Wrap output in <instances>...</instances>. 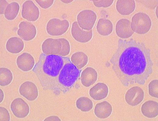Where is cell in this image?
<instances>
[{
	"instance_id": "obj_10",
	"label": "cell",
	"mask_w": 158,
	"mask_h": 121,
	"mask_svg": "<svg viewBox=\"0 0 158 121\" xmlns=\"http://www.w3.org/2000/svg\"><path fill=\"white\" fill-rule=\"evenodd\" d=\"M144 95L143 90L140 87H133L127 91L125 94V100L129 105L136 106L143 101Z\"/></svg>"
},
{
	"instance_id": "obj_27",
	"label": "cell",
	"mask_w": 158,
	"mask_h": 121,
	"mask_svg": "<svg viewBox=\"0 0 158 121\" xmlns=\"http://www.w3.org/2000/svg\"><path fill=\"white\" fill-rule=\"evenodd\" d=\"M158 80H153L151 81L148 85L149 93L152 97L158 98Z\"/></svg>"
},
{
	"instance_id": "obj_15",
	"label": "cell",
	"mask_w": 158,
	"mask_h": 121,
	"mask_svg": "<svg viewBox=\"0 0 158 121\" xmlns=\"http://www.w3.org/2000/svg\"><path fill=\"white\" fill-rule=\"evenodd\" d=\"M35 63L34 58L27 52H24L19 56L16 60L18 67L24 72L29 71L33 69Z\"/></svg>"
},
{
	"instance_id": "obj_24",
	"label": "cell",
	"mask_w": 158,
	"mask_h": 121,
	"mask_svg": "<svg viewBox=\"0 0 158 121\" xmlns=\"http://www.w3.org/2000/svg\"><path fill=\"white\" fill-rule=\"evenodd\" d=\"M19 9V5L16 2H14L9 4L5 11V17L8 20H13L17 16Z\"/></svg>"
},
{
	"instance_id": "obj_5",
	"label": "cell",
	"mask_w": 158,
	"mask_h": 121,
	"mask_svg": "<svg viewBox=\"0 0 158 121\" xmlns=\"http://www.w3.org/2000/svg\"><path fill=\"white\" fill-rule=\"evenodd\" d=\"M152 25L150 18L147 14L138 12L132 18L131 24L133 31L140 34H144L149 31Z\"/></svg>"
},
{
	"instance_id": "obj_34",
	"label": "cell",
	"mask_w": 158,
	"mask_h": 121,
	"mask_svg": "<svg viewBox=\"0 0 158 121\" xmlns=\"http://www.w3.org/2000/svg\"><path fill=\"white\" fill-rule=\"evenodd\" d=\"M61 1L64 3H71L73 1L72 0H61Z\"/></svg>"
},
{
	"instance_id": "obj_32",
	"label": "cell",
	"mask_w": 158,
	"mask_h": 121,
	"mask_svg": "<svg viewBox=\"0 0 158 121\" xmlns=\"http://www.w3.org/2000/svg\"><path fill=\"white\" fill-rule=\"evenodd\" d=\"M44 121H61V120L57 116H52L46 118Z\"/></svg>"
},
{
	"instance_id": "obj_25",
	"label": "cell",
	"mask_w": 158,
	"mask_h": 121,
	"mask_svg": "<svg viewBox=\"0 0 158 121\" xmlns=\"http://www.w3.org/2000/svg\"><path fill=\"white\" fill-rule=\"evenodd\" d=\"M77 108L83 112L90 111L93 107V103L89 98L85 97H81L76 102Z\"/></svg>"
},
{
	"instance_id": "obj_31",
	"label": "cell",
	"mask_w": 158,
	"mask_h": 121,
	"mask_svg": "<svg viewBox=\"0 0 158 121\" xmlns=\"http://www.w3.org/2000/svg\"><path fill=\"white\" fill-rule=\"evenodd\" d=\"M0 14H4L5 11L9 4L6 0H0Z\"/></svg>"
},
{
	"instance_id": "obj_8",
	"label": "cell",
	"mask_w": 158,
	"mask_h": 121,
	"mask_svg": "<svg viewBox=\"0 0 158 121\" xmlns=\"http://www.w3.org/2000/svg\"><path fill=\"white\" fill-rule=\"evenodd\" d=\"M21 15L23 18L29 21H35L39 18V8L31 0H27L22 5Z\"/></svg>"
},
{
	"instance_id": "obj_6",
	"label": "cell",
	"mask_w": 158,
	"mask_h": 121,
	"mask_svg": "<svg viewBox=\"0 0 158 121\" xmlns=\"http://www.w3.org/2000/svg\"><path fill=\"white\" fill-rule=\"evenodd\" d=\"M69 27V22L66 20H60L57 18L50 19L47 23L46 30L47 33L53 36H58L64 34Z\"/></svg>"
},
{
	"instance_id": "obj_16",
	"label": "cell",
	"mask_w": 158,
	"mask_h": 121,
	"mask_svg": "<svg viewBox=\"0 0 158 121\" xmlns=\"http://www.w3.org/2000/svg\"><path fill=\"white\" fill-rule=\"evenodd\" d=\"M109 90L108 86L105 83L99 82L89 90L90 97L95 100H100L107 97Z\"/></svg>"
},
{
	"instance_id": "obj_19",
	"label": "cell",
	"mask_w": 158,
	"mask_h": 121,
	"mask_svg": "<svg viewBox=\"0 0 158 121\" xmlns=\"http://www.w3.org/2000/svg\"><path fill=\"white\" fill-rule=\"evenodd\" d=\"M141 111L143 114L147 117H156L158 115V102L152 100L148 101L143 104Z\"/></svg>"
},
{
	"instance_id": "obj_13",
	"label": "cell",
	"mask_w": 158,
	"mask_h": 121,
	"mask_svg": "<svg viewBox=\"0 0 158 121\" xmlns=\"http://www.w3.org/2000/svg\"><path fill=\"white\" fill-rule=\"evenodd\" d=\"M19 91L20 94L29 101L35 100L38 96L37 87L33 82L26 81L21 84Z\"/></svg>"
},
{
	"instance_id": "obj_22",
	"label": "cell",
	"mask_w": 158,
	"mask_h": 121,
	"mask_svg": "<svg viewBox=\"0 0 158 121\" xmlns=\"http://www.w3.org/2000/svg\"><path fill=\"white\" fill-rule=\"evenodd\" d=\"M96 29L98 33L103 36H107L110 34L113 29V24L109 20L100 19L97 24Z\"/></svg>"
},
{
	"instance_id": "obj_17",
	"label": "cell",
	"mask_w": 158,
	"mask_h": 121,
	"mask_svg": "<svg viewBox=\"0 0 158 121\" xmlns=\"http://www.w3.org/2000/svg\"><path fill=\"white\" fill-rule=\"evenodd\" d=\"M97 78V71L91 67H87L81 73V82L82 85L85 87H89L94 84Z\"/></svg>"
},
{
	"instance_id": "obj_3",
	"label": "cell",
	"mask_w": 158,
	"mask_h": 121,
	"mask_svg": "<svg viewBox=\"0 0 158 121\" xmlns=\"http://www.w3.org/2000/svg\"><path fill=\"white\" fill-rule=\"evenodd\" d=\"M81 70L78 69L71 61L63 67L58 79L57 94L65 93L72 88L79 77Z\"/></svg>"
},
{
	"instance_id": "obj_29",
	"label": "cell",
	"mask_w": 158,
	"mask_h": 121,
	"mask_svg": "<svg viewBox=\"0 0 158 121\" xmlns=\"http://www.w3.org/2000/svg\"><path fill=\"white\" fill-rule=\"evenodd\" d=\"M10 116L8 110L5 108L0 107V121H9Z\"/></svg>"
},
{
	"instance_id": "obj_1",
	"label": "cell",
	"mask_w": 158,
	"mask_h": 121,
	"mask_svg": "<svg viewBox=\"0 0 158 121\" xmlns=\"http://www.w3.org/2000/svg\"><path fill=\"white\" fill-rule=\"evenodd\" d=\"M150 50L131 38L119 39L118 48L111 59L116 76L124 86L144 85L153 72Z\"/></svg>"
},
{
	"instance_id": "obj_23",
	"label": "cell",
	"mask_w": 158,
	"mask_h": 121,
	"mask_svg": "<svg viewBox=\"0 0 158 121\" xmlns=\"http://www.w3.org/2000/svg\"><path fill=\"white\" fill-rule=\"evenodd\" d=\"M71 62L79 69L86 66L88 61L87 55L82 52H77L74 53L70 58Z\"/></svg>"
},
{
	"instance_id": "obj_21",
	"label": "cell",
	"mask_w": 158,
	"mask_h": 121,
	"mask_svg": "<svg viewBox=\"0 0 158 121\" xmlns=\"http://www.w3.org/2000/svg\"><path fill=\"white\" fill-rule=\"evenodd\" d=\"M24 46V42L21 39L17 37H13L7 41L6 48L9 52L17 54L23 50Z\"/></svg>"
},
{
	"instance_id": "obj_11",
	"label": "cell",
	"mask_w": 158,
	"mask_h": 121,
	"mask_svg": "<svg viewBox=\"0 0 158 121\" xmlns=\"http://www.w3.org/2000/svg\"><path fill=\"white\" fill-rule=\"evenodd\" d=\"M17 34L24 41H29L32 40L36 34V30L35 26L32 23L23 21L19 25Z\"/></svg>"
},
{
	"instance_id": "obj_12",
	"label": "cell",
	"mask_w": 158,
	"mask_h": 121,
	"mask_svg": "<svg viewBox=\"0 0 158 121\" xmlns=\"http://www.w3.org/2000/svg\"><path fill=\"white\" fill-rule=\"evenodd\" d=\"M71 33L75 40L82 43L89 41L93 36L92 29L88 31L83 30L80 27L77 21L74 22L72 24Z\"/></svg>"
},
{
	"instance_id": "obj_14",
	"label": "cell",
	"mask_w": 158,
	"mask_h": 121,
	"mask_svg": "<svg viewBox=\"0 0 158 121\" xmlns=\"http://www.w3.org/2000/svg\"><path fill=\"white\" fill-rule=\"evenodd\" d=\"M131 24V22L128 19H122L119 20L115 27V31L117 36L123 39L130 37L134 33Z\"/></svg>"
},
{
	"instance_id": "obj_7",
	"label": "cell",
	"mask_w": 158,
	"mask_h": 121,
	"mask_svg": "<svg viewBox=\"0 0 158 121\" xmlns=\"http://www.w3.org/2000/svg\"><path fill=\"white\" fill-rule=\"evenodd\" d=\"M97 16L93 11L86 9L82 11L77 16V22L83 30L88 31L92 29L96 20Z\"/></svg>"
},
{
	"instance_id": "obj_2",
	"label": "cell",
	"mask_w": 158,
	"mask_h": 121,
	"mask_svg": "<svg viewBox=\"0 0 158 121\" xmlns=\"http://www.w3.org/2000/svg\"><path fill=\"white\" fill-rule=\"evenodd\" d=\"M70 61L68 57L42 53L33 71L44 89L51 90L57 95L58 79L61 71L64 65Z\"/></svg>"
},
{
	"instance_id": "obj_26",
	"label": "cell",
	"mask_w": 158,
	"mask_h": 121,
	"mask_svg": "<svg viewBox=\"0 0 158 121\" xmlns=\"http://www.w3.org/2000/svg\"><path fill=\"white\" fill-rule=\"evenodd\" d=\"M13 75L8 69L1 67L0 68V85L2 87L7 86L12 82Z\"/></svg>"
},
{
	"instance_id": "obj_9",
	"label": "cell",
	"mask_w": 158,
	"mask_h": 121,
	"mask_svg": "<svg viewBox=\"0 0 158 121\" xmlns=\"http://www.w3.org/2000/svg\"><path fill=\"white\" fill-rule=\"evenodd\" d=\"M10 108L14 115L18 118H24L28 115L29 112V108L28 104L23 99L19 98L13 101Z\"/></svg>"
},
{
	"instance_id": "obj_33",
	"label": "cell",
	"mask_w": 158,
	"mask_h": 121,
	"mask_svg": "<svg viewBox=\"0 0 158 121\" xmlns=\"http://www.w3.org/2000/svg\"><path fill=\"white\" fill-rule=\"evenodd\" d=\"M0 91H1L0 102L1 103L2 101V100H3V99L4 98V94L3 93V91L1 89H0Z\"/></svg>"
},
{
	"instance_id": "obj_20",
	"label": "cell",
	"mask_w": 158,
	"mask_h": 121,
	"mask_svg": "<svg viewBox=\"0 0 158 121\" xmlns=\"http://www.w3.org/2000/svg\"><path fill=\"white\" fill-rule=\"evenodd\" d=\"M136 7L134 0H121L117 1L116 8L117 11L121 15H128L134 10Z\"/></svg>"
},
{
	"instance_id": "obj_30",
	"label": "cell",
	"mask_w": 158,
	"mask_h": 121,
	"mask_svg": "<svg viewBox=\"0 0 158 121\" xmlns=\"http://www.w3.org/2000/svg\"><path fill=\"white\" fill-rule=\"evenodd\" d=\"M36 2L42 8L46 9L49 8L53 4L54 1L51 0H36Z\"/></svg>"
},
{
	"instance_id": "obj_18",
	"label": "cell",
	"mask_w": 158,
	"mask_h": 121,
	"mask_svg": "<svg viewBox=\"0 0 158 121\" xmlns=\"http://www.w3.org/2000/svg\"><path fill=\"white\" fill-rule=\"evenodd\" d=\"M112 108L111 105L108 101H104L97 103L94 109L95 115L100 119H105L111 114Z\"/></svg>"
},
{
	"instance_id": "obj_4",
	"label": "cell",
	"mask_w": 158,
	"mask_h": 121,
	"mask_svg": "<svg viewBox=\"0 0 158 121\" xmlns=\"http://www.w3.org/2000/svg\"><path fill=\"white\" fill-rule=\"evenodd\" d=\"M41 48L43 53L46 55H53L64 57L68 55L70 50L69 42L64 38H47L42 43Z\"/></svg>"
},
{
	"instance_id": "obj_28",
	"label": "cell",
	"mask_w": 158,
	"mask_h": 121,
	"mask_svg": "<svg viewBox=\"0 0 158 121\" xmlns=\"http://www.w3.org/2000/svg\"><path fill=\"white\" fill-rule=\"evenodd\" d=\"M94 5L98 7H108L113 3L114 0H92Z\"/></svg>"
}]
</instances>
